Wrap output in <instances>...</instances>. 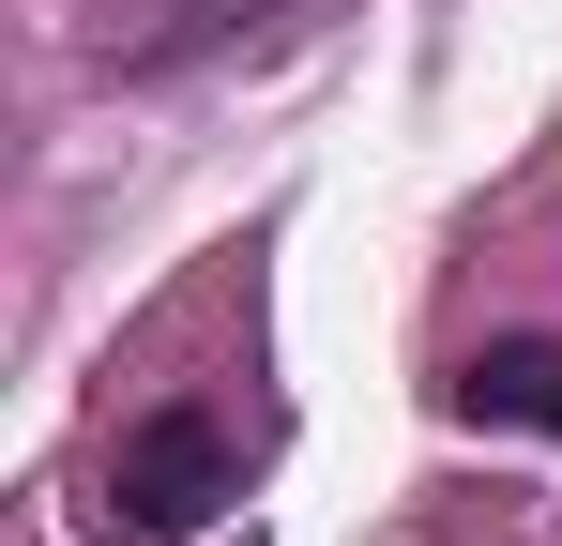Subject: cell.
<instances>
[{
  "instance_id": "3957f363",
  "label": "cell",
  "mask_w": 562,
  "mask_h": 546,
  "mask_svg": "<svg viewBox=\"0 0 562 546\" xmlns=\"http://www.w3.org/2000/svg\"><path fill=\"white\" fill-rule=\"evenodd\" d=\"M457 410H471V425H517V441H562V350H548V334L471 350L457 364Z\"/></svg>"
},
{
  "instance_id": "7a4b0ae2",
  "label": "cell",
  "mask_w": 562,
  "mask_h": 546,
  "mask_svg": "<svg viewBox=\"0 0 562 546\" xmlns=\"http://www.w3.org/2000/svg\"><path fill=\"white\" fill-rule=\"evenodd\" d=\"M289 0H92V61L122 77H168V61H213V46H259Z\"/></svg>"
},
{
  "instance_id": "6da1fadb",
  "label": "cell",
  "mask_w": 562,
  "mask_h": 546,
  "mask_svg": "<svg viewBox=\"0 0 562 546\" xmlns=\"http://www.w3.org/2000/svg\"><path fill=\"white\" fill-rule=\"evenodd\" d=\"M228 501H244V441H228L213 410H153V425H122V455H106V516H122L137 546H198Z\"/></svg>"
}]
</instances>
